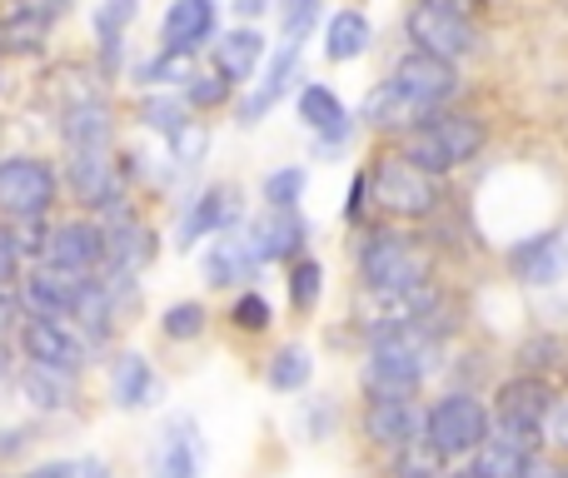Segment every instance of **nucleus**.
<instances>
[{
  "label": "nucleus",
  "instance_id": "f257e3e1",
  "mask_svg": "<svg viewBox=\"0 0 568 478\" xmlns=\"http://www.w3.org/2000/svg\"><path fill=\"white\" fill-rule=\"evenodd\" d=\"M434 349H439V339L424 329V314L409 324L374 329L369 364H364V389H369V399H414L419 384L429 379V369H434Z\"/></svg>",
  "mask_w": 568,
  "mask_h": 478
},
{
  "label": "nucleus",
  "instance_id": "f03ea898",
  "mask_svg": "<svg viewBox=\"0 0 568 478\" xmlns=\"http://www.w3.org/2000/svg\"><path fill=\"white\" fill-rule=\"evenodd\" d=\"M484 150V125L474 115L459 110H429L419 125L404 130V150L399 155L409 165H419L424 175H449V170L469 165Z\"/></svg>",
  "mask_w": 568,
  "mask_h": 478
},
{
  "label": "nucleus",
  "instance_id": "7ed1b4c3",
  "mask_svg": "<svg viewBox=\"0 0 568 478\" xmlns=\"http://www.w3.org/2000/svg\"><path fill=\"white\" fill-rule=\"evenodd\" d=\"M359 279L374 299H409V294H419L424 279H429V260L419 254L414 240L379 230V235H369L359 250Z\"/></svg>",
  "mask_w": 568,
  "mask_h": 478
},
{
  "label": "nucleus",
  "instance_id": "20e7f679",
  "mask_svg": "<svg viewBox=\"0 0 568 478\" xmlns=\"http://www.w3.org/2000/svg\"><path fill=\"white\" fill-rule=\"evenodd\" d=\"M554 409V389L539 379V374H519V379L499 384L494 394V439L514 444L524 454H539L544 444V424H549Z\"/></svg>",
  "mask_w": 568,
  "mask_h": 478
},
{
  "label": "nucleus",
  "instance_id": "39448f33",
  "mask_svg": "<svg viewBox=\"0 0 568 478\" xmlns=\"http://www.w3.org/2000/svg\"><path fill=\"white\" fill-rule=\"evenodd\" d=\"M424 439L444 459H469L494 439V414L474 394H444V399H434L424 409Z\"/></svg>",
  "mask_w": 568,
  "mask_h": 478
},
{
  "label": "nucleus",
  "instance_id": "423d86ee",
  "mask_svg": "<svg viewBox=\"0 0 568 478\" xmlns=\"http://www.w3.org/2000/svg\"><path fill=\"white\" fill-rule=\"evenodd\" d=\"M369 200L399 220H424L439 205V185H434V175H424V170L409 165L404 155H384L379 165L369 170Z\"/></svg>",
  "mask_w": 568,
  "mask_h": 478
},
{
  "label": "nucleus",
  "instance_id": "0eeeda50",
  "mask_svg": "<svg viewBox=\"0 0 568 478\" xmlns=\"http://www.w3.org/2000/svg\"><path fill=\"white\" fill-rule=\"evenodd\" d=\"M55 170L36 155H6L0 160V215L6 220H40L55 205Z\"/></svg>",
  "mask_w": 568,
  "mask_h": 478
},
{
  "label": "nucleus",
  "instance_id": "6e6552de",
  "mask_svg": "<svg viewBox=\"0 0 568 478\" xmlns=\"http://www.w3.org/2000/svg\"><path fill=\"white\" fill-rule=\"evenodd\" d=\"M90 279H95V274H75V269H60V264L36 260V269H30L16 289L20 309H26V319H75Z\"/></svg>",
  "mask_w": 568,
  "mask_h": 478
},
{
  "label": "nucleus",
  "instance_id": "1a4fd4ad",
  "mask_svg": "<svg viewBox=\"0 0 568 478\" xmlns=\"http://www.w3.org/2000/svg\"><path fill=\"white\" fill-rule=\"evenodd\" d=\"M20 354L40 369H60V374H80L90 359V339L75 329L70 319H20Z\"/></svg>",
  "mask_w": 568,
  "mask_h": 478
},
{
  "label": "nucleus",
  "instance_id": "9d476101",
  "mask_svg": "<svg viewBox=\"0 0 568 478\" xmlns=\"http://www.w3.org/2000/svg\"><path fill=\"white\" fill-rule=\"evenodd\" d=\"M404 26H409L414 50H424V55H434V60H449V65L474 55V45H479L469 16H454V10H444V6H424V0L409 10Z\"/></svg>",
  "mask_w": 568,
  "mask_h": 478
},
{
  "label": "nucleus",
  "instance_id": "9b49d317",
  "mask_svg": "<svg viewBox=\"0 0 568 478\" xmlns=\"http://www.w3.org/2000/svg\"><path fill=\"white\" fill-rule=\"evenodd\" d=\"M389 85L399 90V95L409 100L419 115H429V110H439L444 100L459 90V75H454L449 60H434V55H424V50H414V55H399Z\"/></svg>",
  "mask_w": 568,
  "mask_h": 478
},
{
  "label": "nucleus",
  "instance_id": "f8f14e48",
  "mask_svg": "<svg viewBox=\"0 0 568 478\" xmlns=\"http://www.w3.org/2000/svg\"><path fill=\"white\" fill-rule=\"evenodd\" d=\"M70 190L80 195V205L100 210V215H115L125 210V175L110 160V150H70Z\"/></svg>",
  "mask_w": 568,
  "mask_h": 478
},
{
  "label": "nucleus",
  "instance_id": "ddd939ff",
  "mask_svg": "<svg viewBox=\"0 0 568 478\" xmlns=\"http://www.w3.org/2000/svg\"><path fill=\"white\" fill-rule=\"evenodd\" d=\"M40 260L75 274H100L105 269V225L100 220H65V225L50 230Z\"/></svg>",
  "mask_w": 568,
  "mask_h": 478
},
{
  "label": "nucleus",
  "instance_id": "4468645a",
  "mask_svg": "<svg viewBox=\"0 0 568 478\" xmlns=\"http://www.w3.org/2000/svg\"><path fill=\"white\" fill-rule=\"evenodd\" d=\"M200 469H205V439H200V424L190 419V414H170L165 429H160L150 474L155 478H200Z\"/></svg>",
  "mask_w": 568,
  "mask_h": 478
},
{
  "label": "nucleus",
  "instance_id": "2eb2a0df",
  "mask_svg": "<svg viewBox=\"0 0 568 478\" xmlns=\"http://www.w3.org/2000/svg\"><path fill=\"white\" fill-rule=\"evenodd\" d=\"M215 26H220L215 0H170L165 20H160V50L195 55V50L215 45Z\"/></svg>",
  "mask_w": 568,
  "mask_h": 478
},
{
  "label": "nucleus",
  "instance_id": "dca6fc26",
  "mask_svg": "<svg viewBox=\"0 0 568 478\" xmlns=\"http://www.w3.org/2000/svg\"><path fill=\"white\" fill-rule=\"evenodd\" d=\"M155 260V230L130 210H115L105 220V269L110 274H140Z\"/></svg>",
  "mask_w": 568,
  "mask_h": 478
},
{
  "label": "nucleus",
  "instance_id": "f3484780",
  "mask_svg": "<svg viewBox=\"0 0 568 478\" xmlns=\"http://www.w3.org/2000/svg\"><path fill=\"white\" fill-rule=\"evenodd\" d=\"M509 269L514 279L534 284V289H549L568 274V240L564 235H529L509 250Z\"/></svg>",
  "mask_w": 568,
  "mask_h": 478
},
{
  "label": "nucleus",
  "instance_id": "a211bd4d",
  "mask_svg": "<svg viewBox=\"0 0 568 478\" xmlns=\"http://www.w3.org/2000/svg\"><path fill=\"white\" fill-rule=\"evenodd\" d=\"M304 235H310V225L300 220V210H275V205L245 225V240H250V250L260 254V264L265 260H300Z\"/></svg>",
  "mask_w": 568,
  "mask_h": 478
},
{
  "label": "nucleus",
  "instance_id": "6ab92c4d",
  "mask_svg": "<svg viewBox=\"0 0 568 478\" xmlns=\"http://www.w3.org/2000/svg\"><path fill=\"white\" fill-rule=\"evenodd\" d=\"M240 215H245V205H240V195L230 185H210L205 195L190 200L185 210V225H180V244H200L205 235H230V230L240 225Z\"/></svg>",
  "mask_w": 568,
  "mask_h": 478
},
{
  "label": "nucleus",
  "instance_id": "aec40b11",
  "mask_svg": "<svg viewBox=\"0 0 568 478\" xmlns=\"http://www.w3.org/2000/svg\"><path fill=\"white\" fill-rule=\"evenodd\" d=\"M300 50H304V40H284V50H280L275 60H270L265 80H260V85L250 90L245 100H240V125H260V120H265L270 110L280 105V95L294 85V70H300Z\"/></svg>",
  "mask_w": 568,
  "mask_h": 478
},
{
  "label": "nucleus",
  "instance_id": "412c9836",
  "mask_svg": "<svg viewBox=\"0 0 568 478\" xmlns=\"http://www.w3.org/2000/svg\"><path fill=\"white\" fill-rule=\"evenodd\" d=\"M160 374L150 369V359L140 349H125L115 354V364H110V399L120 404V409H150V404L160 399Z\"/></svg>",
  "mask_w": 568,
  "mask_h": 478
},
{
  "label": "nucleus",
  "instance_id": "4be33fe9",
  "mask_svg": "<svg viewBox=\"0 0 568 478\" xmlns=\"http://www.w3.org/2000/svg\"><path fill=\"white\" fill-rule=\"evenodd\" d=\"M364 434H369L379 449H399V444L424 434V414L414 409V399H369V409H364Z\"/></svg>",
  "mask_w": 568,
  "mask_h": 478
},
{
  "label": "nucleus",
  "instance_id": "5701e85b",
  "mask_svg": "<svg viewBox=\"0 0 568 478\" xmlns=\"http://www.w3.org/2000/svg\"><path fill=\"white\" fill-rule=\"evenodd\" d=\"M210 55H215V70L230 85H250L260 60H265V35H260L255 26H240V30H230V35H215Z\"/></svg>",
  "mask_w": 568,
  "mask_h": 478
},
{
  "label": "nucleus",
  "instance_id": "b1692460",
  "mask_svg": "<svg viewBox=\"0 0 568 478\" xmlns=\"http://www.w3.org/2000/svg\"><path fill=\"white\" fill-rule=\"evenodd\" d=\"M294 110H300V120L324 140V145H344V140H349V130H354L344 100L334 95L329 85H320V80L300 90V105H294Z\"/></svg>",
  "mask_w": 568,
  "mask_h": 478
},
{
  "label": "nucleus",
  "instance_id": "393cba45",
  "mask_svg": "<svg viewBox=\"0 0 568 478\" xmlns=\"http://www.w3.org/2000/svg\"><path fill=\"white\" fill-rule=\"evenodd\" d=\"M255 269H260V254L250 250V240L235 235V230H230V235H215V244L205 250V279L215 284V289L255 279Z\"/></svg>",
  "mask_w": 568,
  "mask_h": 478
},
{
  "label": "nucleus",
  "instance_id": "a878e982",
  "mask_svg": "<svg viewBox=\"0 0 568 478\" xmlns=\"http://www.w3.org/2000/svg\"><path fill=\"white\" fill-rule=\"evenodd\" d=\"M60 130H65L70 150H110V135H115L110 110L100 105V100H75V105L65 110V120H60Z\"/></svg>",
  "mask_w": 568,
  "mask_h": 478
},
{
  "label": "nucleus",
  "instance_id": "bb28decb",
  "mask_svg": "<svg viewBox=\"0 0 568 478\" xmlns=\"http://www.w3.org/2000/svg\"><path fill=\"white\" fill-rule=\"evenodd\" d=\"M20 394H26L30 409H40V414H65L70 399H75V374L26 364V374H20Z\"/></svg>",
  "mask_w": 568,
  "mask_h": 478
},
{
  "label": "nucleus",
  "instance_id": "cd10ccee",
  "mask_svg": "<svg viewBox=\"0 0 568 478\" xmlns=\"http://www.w3.org/2000/svg\"><path fill=\"white\" fill-rule=\"evenodd\" d=\"M369 40H374L369 16H364V10H339V16L324 26V55H329L334 65H344V60L364 55V50H369Z\"/></svg>",
  "mask_w": 568,
  "mask_h": 478
},
{
  "label": "nucleus",
  "instance_id": "c85d7f7f",
  "mask_svg": "<svg viewBox=\"0 0 568 478\" xmlns=\"http://www.w3.org/2000/svg\"><path fill=\"white\" fill-rule=\"evenodd\" d=\"M359 120H364V125H374V130H409V125H419L424 115L389 85V80H384V85H374L369 95H364Z\"/></svg>",
  "mask_w": 568,
  "mask_h": 478
},
{
  "label": "nucleus",
  "instance_id": "c756f323",
  "mask_svg": "<svg viewBox=\"0 0 568 478\" xmlns=\"http://www.w3.org/2000/svg\"><path fill=\"white\" fill-rule=\"evenodd\" d=\"M310 374H314L310 349H304V344H284V349L270 354L265 379H270V389L275 394H300L304 384H310Z\"/></svg>",
  "mask_w": 568,
  "mask_h": 478
},
{
  "label": "nucleus",
  "instance_id": "7c9ffc66",
  "mask_svg": "<svg viewBox=\"0 0 568 478\" xmlns=\"http://www.w3.org/2000/svg\"><path fill=\"white\" fill-rule=\"evenodd\" d=\"M469 469L474 478H524V469H529V459L534 454H524V449H514V444H504V439H489L479 454H469Z\"/></svg>",
  "mask_w": 568,
  "mask_h": 478
},
{
  "label": "nucleus",
  "instance_id": "2f4dec72",
  "mask_svg": "<svg viewBox=\"0 0 568 478\" xmlns=\"http://www.w3.org/2000/svg\"><path fill=\"white\" fill-rule=\"evenodd\" d=\"M444 454L434 449L429 439H409V444H399V449H394V478H444Z\"/></svg>",
  "mask_w": 568,
  "mask_h": 478
},
{
  "label": "nucleus",
  "instance_id": "473e14b6",
  "mask_svg": "<svg viewBox=\"0 0 568 478\" xmlns=\"http://www.w3.org/2000/svg\"><path fill=\"white\" fill-rule=\"evenodd\" d=\"M140 16V0H100L95 6V35L105 40V55L115 60V45L125 40V30L135 26Z\"/></svg>",
  "mask_w": 568,
  "mask_h": 478
},
{
  "label": "nucleus",
  "instance_id": "72a5a7b5",
  "mask_svg": "<svg viewBox=\"0 0 568 478\" xmlns=\"http://www.w3.org/2000/svg\"><path fill=\"white\" fill-rule=\"evenodd\" d=\"M320 294H324V264L300 254V260L290 264V304L300 314H310L314 304H320Z\"/></svg>",
  "mask_w": 568,
  "mask_h": 478
},
{
  "label": "nucleus",
  "instance_id": "f704fd0d",
  "mask_svg": "<svg viewBox=\"0 0 568 478\" xmlns=\"http://www.w3.org/2000/svg\"><path fill=\"white\" fill-rule=\"evenodd\" d=\"M205 304H195V299H180V304H170L165 314H160V334L165 339H175V344H190V339H200L205 334Z\"/></svg>",
  "mask_w": 568,
  "mask_h": 478
},
{
  "label": "nucleus",
  "instance_id": "c9c22d12",
  "mask_svg": "<svg viewBox=\"0 0 568 478\" xmlns=\"http://www.w3.org/2000/svg\"><path fill=\"white\" fill-rule=\"evenodd\" d=\"M185 110H190L185 100H170V95H150L145 105H140V120H145L150 130H160V135H165V140H175L180 130L190 125V120H185Z\"/></svg>",
  "mask_w": 568,
  "mask_h": 478
},
{
  "label": "nucleus",
  "instance_id": "e433bc0d",
  "mask_svg": "<svg viewBox=\"0 0 568 478\" xmlns=\"http://www.w3.org/2000/svg\"><path fill=\"white\" fill-rule=\"evenodd\" d=\"M230 100V80L220 70H195L185 80V105L190 110H220Z\"/></svg>",
  "mask_w": 568,
  "mask_h": 478
},
{
  "label": "nucleus",
  "instance_id": "4c0bfd02",
  "mask_svg": "<svg viewBox=\"0 0 568 478\" xmlns=\"http://www.w3.org/2000/svg\"><path fill=\"white\" fill-rule=\"evenodd\" d=\"M230 324L245 334H265L270 324H275V309H270V299L260 289H245L235 304H230Z\"/></svg>",
  "mask_w": 568,
  "mask_h": 478
},
{
  "label": "nucleus",
  "instance_id": "58836bf2",
  "mask_svg": "<svg viewBox=\"0 0 568 478\" xmlns=\"http://www.w3.org/2000/svg\"><path fill=\"white\" fill-rule=\"evenodd\" d=\"M304 170L300 165H284V170H270L265 175V205L275 210H300V195H304Z\"/></svg>",
  "mask_w": 568,
  "mask_h": 478
},
{
  "label": "nucleus",
  "instance_id": "ea45409f",
  "mask_svg": "<svg viewBox=\"0 0 568 478\" xmlns=\"http://www.w3.org/2000/svg\"><path fill=\"white\" fill-rule=\"evenodd\" d=\"M195 75V55H175V50H160L155 60L140 65V80L145 85H180V80Z\"/></svg>",
  "mask_w": 568,
  "mask_h": 478
},
{
  "label": "nucleus",
  "instance_id": "a19ab883",
  "mask_svg": "<svg viewBox=\"0 0 568 478\" xmlns=\"http://www.w3.org/2000/svg\"><path fill=\"white\" fill-rule=\"evenodd\" d=\"M324 0H280V20H284V35L290 40H304L314 30V20H320Z\"/></svg>",
  "mask_w": 568,
  "mask_h": 478
},
{
  "label": "nucleus",
  "instance_id": "79ce46f5",
  "mask_svg": "<svg viewBox=\"0 0 568 478\" xmlns=\"http://www.w3.org/2000/svg\"><path fill=\"white\" fill-rule=\"evenodd\" d=\"M170 150H175V160H180V165H195V160H200V155H205V150H210V135H205V130L195 125V120H190V125L180 130L175 140H170Z\"/></svg>",
  "mask_w": 568,
  "mask_h": 478
},
{
  "label": "nucleus",
  "instance_id": "37998d69",
  "mask_svg": "<svg viewBox=\"0 0 568 478\" xmlns=\"http://www.w3.org/2000/svg\"><path fill=\"white\" fill-rule=\"evenodd\" d=\"M20 250H16V240H10V230L0 225V289H10V284L20 279Z\"/></svg>",
  "mask_w": 568,
  "mask_h": 478
},
{
  "label": "nucleus",
  "instance_id": "c03bdc74",
  "mask_svg": "<svg viewBox=\"0 0 568 478\" xmlns=\"http://www.w3.org/2000/svg\"><path fill=\"white\" fill-rule=\"evenodd\" d=\"M544 439H549V444H559V449L568 454V399H554L549 424H544Z\"/></svg>",
  "mask_w": 568,
  "mask_h": 478
},
{
  "label": "nucleus",
  "instance_id": "a18cd8bd",
  "mask_svg": "<svg viewBox=\"0 0 568 478\" xmlns=\"http://www.w3.org/2000/svg\"><path fill=\"white\" fill-rule=\"evenodd\" d=\"M16 10L20 16H30V20H40V26L50 30V20L65 16V0H16Z\"/></svg>",
  "mask_w": 568,
  "mask_h": 478
},
{
  "label": "nucleus",
  "instance_id": "49530a36",
  "mask_svg": "<svg viewBox=\"0 0 568 478\" xmlns=\"http://www.w3.org/2000/svg\"><path fill=\"white\" fill-rule=\"evenodd\" d=\"M20 294L16 289H0V334H10V329H20Z\"/></svg>",
  "mask_w": 568,
  "mask_h": 478
},
{
  "label": "nucleus",
  "instance_id": "de8ad7c7",
  "mask_svg": "<svg viewBox=\"0 0 568 478\" xmlns=\"http://www.w3.org/2000/svg\"><path fill=\"white\" fill-rule=\"evenodd\" d=\"M364 205H369V175H354L349 185V205H344V220H359Z\"/></svg>",
  "mask_w": 568,
  "mask_h": 478
},
{
  "label": "nucleus",
  "instance_id": "09e8293b",
  "mask_svg": "<svg viewBox=\"0 0 568 478\" xmlns=\"http://www.w3.org/2000/svg\"><path fill=\"white\" fill-rule=\"evenodd\" d=\"M524 478H568V464H559V459H539V454H534L529 469H524Z\"/></svg>",
  "mask_w": 568,
  "mask_h": 478
},
{
  "label": "nucleus",
  "instance_id": "8fccbe9b",
  "mask_svg": "<svg viewBox=\"0 0 568 478\" xmlns=\"http://www.w3.org/2000/svg\"><path fill=\"white\" fill-rule=\"evenodd\" d=\"M75 478H115V474H110V464L100 459V454H90V459L75 464Z\"/></svg>",
  "mask_w": 568,
  "mask_h": 478
},
{
  "label": "nucleus",
  "instance_id": "3c124183",
  "mask_svg": "<svg viewBox=\"0 0 568 478\" xmlns=\"http://www.w3.org/2000/svg\"><path fill=\"white\" fill-rule=\"evenodd\" d=\"M26 478H75V464H40V469H30Z\"/></svg>",
  "mask_w": 568,
  "mask_h": 478
},
{
  "label": "nucleus",
  "instance_id": "603ef678",
  "mask_svg": "<svg viewBox=\"0 0 568 478\" xmlns=\"http://www.w3.org/2000/svg\"><path fill=\"white\" fill-rule=\"evenodd\" d=\"M424 6H444V10H454V16H474L484 0H424Z\"/></svg>",
  "mask_w": 568,
  "mask_h": 478
},
{
  "label": "nucleus",
  "instance_id": "864d4df0",
  "mask_svg": "<svg viewBox=\"0 0 568 478\" xmlns=\"http://www.w3.org/2000/svg\"><path fill=\"white\" fill-rule=\"evenodd\" d=\"M270 0H235V16L245 20V16H260V10H265Z\"/></svg>",
  "mask_w": 568,
  "mask_h": 478
},
{
  "label": "nucleus",
  "instance_id": "5fc2aeb1",
  "mask_svg": "<svg viewBox=\"0 0 568 478\" xmlns=\"http://www.w3.org/2000/svg\"><path fill=\"white\" fill-rule=\"evenodd\" d=\"M10 364H16V354H10V339H6V334H0V379H6V374H10Z\"/></svg>",
  "mask_w": 568,
  "mask_h": 478
},
{
  "label": "nucleus",
  "instance_id": "6e6d98bb",
  "mask_svg": "<svg viewBox=\"0 0 568 478\" xmlns=\"http://www.w3.org/2000/svg\"><path fill=\"white\" fill-rule=\"evenodd\" d=\"M444 478H474V469H459V474H444Z\"/></svg>",
  "mask_w": 568,
  "mask_h": 478
}]
</instances>
